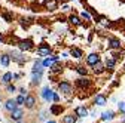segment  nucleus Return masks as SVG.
<instances>
[{
  "instance_id": "obj_1",
  "label": "nucleus",
  "mask_w": 125,
  "mask_h": 123,
  "mask_svg": "<svg viewBox=\"0 0 125 123\" xmlns=\"http://www.w3.org/2000/svg\"><path fill=\"white\" fill-rule=\"evenodd\" d=\"M43 6L48 10H55V9H58V0H45Z\"/></svg>"
},
{
  "instance_id": "obj_2",
  "label": "nucleus",
  "mask_w": 125,
  "mask_h": 123,
  "mask_svg": "<svg viewBox=\"0 0 125 123\" xmlns=\"http://www.w3.org/2000/svg\"><path fill=\"white\" fill-rule=\"evenodd\" d=\"M18 46H20L21 51H31L33 49V42L31 40H21Z\"/></svg>"
},
{
  "instance_id": "obj_3",
  "label": "nucleus",
  "mask_w": 125,
  "mask_h": 123,
  "mask_svg": "<svg viewBox=\"0 0 125 123\" xmlns=\"http://www.w3.org/2000/svg\"><path fill=\"white\" fill-rule=\"evenodd\" d=\"M58 89L62 92V94H70L72 92V85L69 82H61V83H58Z\"/></svg>"
},
{
  "instance_id": "obj_4",
  "label": "nucleus",
  "mask_w": 125,
  "mask_h": 123,
  "mask_svg": "<svg viewBox=\"0 0 125 123\" xmlns=\"http://www.w3.org/2000/svg\"><path fill=\"white\" fill-rule=\"evenodd\" d=\"M42 97H43L45 101H54V92L49 88H45L42 90Z\"/></svg>"
},
{
  "instance_id": "obj_5",
  "label": "nucleus",
  "mask_w": 125,
  "mask_h": 123,
  "mask_svg": "<svg viewBox=\"0 0 125 123\" xmlns=\"http://www.w3.org/2000/svg\"><path fill=\"white\" fill-rule=\"evenodd\" d=\"M37 53H39L40 56L49 55V53H51V48H49V44H42V46H39V49H37Z\"/></svg>"
},
{
  "instance_id": "obj_6",
  "label": "nucleus",
  "mask_w": 125,
  "mask_h": 123,
  "mask_svg": "<svg viewBox=\"0 0 125 123\" xmlns=\"http://www.w3.org/2000/svg\"><path fill=\"white\" fill-rule=\"evenodd\" d=\"M12 59L13 61H17V62H20V64H22V62H25V61H27V58L25 56H22L20 52H12Z\"/></svg>"
},
{
  "instance_id": "obj_7",
  "label": "nucleus",
  "mask_w": 125,
  "mask_h": 123,
  "mask_svg": "<svg viewBox=\"0 0 125 123\" xmlns=\"http://www.w3.org/2000/svg\"><path fill=\"white\" fill-rule=\"evenodd\" d=\"M57 61H58V56H55V55L51 56V58H46V59L43 61V67H49V68H51V67L54 65V62H57Z\"/></svg>"
},
{
  "instance_id": "obj_8",
  "label": "nucleus",
  "mask_w": 125,
  "mask_h": 123,
  "mask_svg": "<svg viewBox=\"0 0 125 123\" xmlns=\"http://www.w3.org/2000/svg\"><path fill=\"white\" fill-rule=\"evenodd\" d=\"M86 61H88V64H89V65H94V64H97L98 61H100V56H98L97 53H91V55H88Z\"/></svg>"
},
{
  "instance_id": "obj_9",
  "label": "nucleus",
  "mask_w": 125,
  "mask_h": 123,
  "mask_svg": "<svg viewBox=\"0 0 125 123\" xmlns=\"http://www.w3.org/2000/svg\"><path fill=\"white\" fill-rule=\"evenodd\" d=\"M109 46H110L112 49H119L122 44H121V42H119L118 39H115V37H110V39H109Z\"/></svg>"
},
{
  "instance_id": "obj_10",
  "label": "nucleus",
  "mask_w": 125,
  "mask_h": 123,
  "mask_svg": "<svg viewBox=\"0 0 125 123\" xmlns=\"http://www.w3.org/2000/svg\"><path fill=\"white\" fill-rule=\"evenodd\" d=\"M17 104H18L17 101H13V99H9V101L6 102V105H5V107H6V110H9V111H13L15 108H17Z\"/></svg>"
},
{
  "instance_id": "obj_11",
  "label": "nucleus",
  "mask_w": 125,
  "mask_h": 123,
  "mask_svg": "<svg viewBox=\"0 0 125 123\" xmlns=\"http://www.w3.org/2000/svg\"><path fill=\"white\" fill-rule=\"evenodd\" d=\"M22 117V110L21 108H15L13 111H12V119L13 120H20Z\"/></svg>"
},
{
  "instance_id": "obj_12",
  "label": "nucleus",
  "mask_w": 125,
  "mask_h": 123,
  "mask_svg": "<svg viewBox=\"0 0 125 123\" xmlns=\"http://www.w3.org/2000/svg\"><path fill=\"white\" fill-rule=\"evenodd\" d=\"M9 61H10V56L9 55H2V56H0V64H2L3 67H8L9 65Z\"/></svg>"
},
{
  "instance_id": "obj_13",
  "label": "nucleus",
  "mask_w": 125,
  "mask_h": 123,
  "mask_svg": "<svg viewBox=\"0 0 125 123\" xmlns=\"http://www.w3.org/2000/svg\"><path fill=\"white\" fill-rule=\"evenodd\" d=\"M115 58H112V56H107V61H106V67L109 68V70H112L113 67H115Z\"/></svg>"
},
{
  "instance_id": "obj_14",
  "label": "nucleus",
  "mask_w": 125,
  "mask_h": 123,
  "mask_svg": "<svg viewBox=\"0 0 125 123\" xmlns=\"http://www.w3.org/2000/svg\"><path fill=\"white\" fill-rule=\"evenodd\" d=\"M69 21L73 24V25H82V22H81V19L76 17V15H70L69 17Z\"/></svg>"
},
{
  "instance_id": "obj_15",
  "label": "nucleus",
  "mask_w": 125,
  "mask_h": 123,
  "mask_svg": "<svg viewBox=\"0 0 125 123\" xmlns=\"http://www.w3.org/2000/svg\"><path fill=\"white\" fill-rule=\"evenodd\" d=\"M76 114L81 116V117H85V116L88 114V111H86L85 107H77V108H76Z\"/></svg>"
},
{
  "instance_id": "obj_16",
  "label": "nucleus",
  "mask_w": 125,
  "mask_h": 123,
  "mask_svg": "<svg viewBox=\"0 0 125 123\" xmlns=\"http://www.w3.org/2000/svg\"><path fill=\"white\" fill-rule=\"evenodd\" d=\"M42 73H43V71L33 73V85H36V83H39V82H40V79H42Z\"/></svg>"
},
{
  "instance_id": "obj_17",
  "label": "nucleus",
  "mask_w": 125,
  "mask_h": 123,
  "mask_svg": "<svg viewBox=\"0 0 125 123\" xmlns=\"http://www.w3.org/2000/svg\"><path fill=\"white\" fill-rule=\"evenodd\" d=\"M42 65H43V62H42V61H36V62H34V67H33V73H37V71H43Z\"/></svg>"
},
{
  "instance_id": "obj_18",
  "label": "nucleus",
  "mask_w": 125,
  "mask_h": 123,
  "mask_svg": "<svg viewBox=\"0 0 125 123\" xmlns=\"http://www.w3.org/2000/svg\"><path fill=\"white\" fill-rule=\"evenodd\" d=\"M70 53H72V56H74V58H81V56H82V51L77 49V48H73V49L70 51Z\"/></svg>"
},
{
  "instance_id": "obj_19",
  "label": "nucleus",
  "mask_w": 125,
  "mask_h": 123,
  "mask_svg": "<svg viewBox=\"0 0 125 123\" xmlns=\"http://www.w3.org/2000/svg\"><path fill=\"white\" fill-rule=\"evenodd\" d=\"M25 105L28 107V108H33L34 107V98L33 97H27L25 98Z\"/></svg>"
},
{
  "instance_id": "obj_20",
  "label": "nucleus",
  "mask_w": 125,
  "mask_h": 123,
  "mask_svg": "<svg viewBox=\"0 0 125 123\" xmlns=\"http://www.w3.org/2000/svg\"><path fill=\"white\" fill-rule=\"evenodd\" d=\"M92 67H94V71H95V73H101V71L104 70V67H103V64L100 62V61H98L97 64H94Z\"/></svg>"
},
{
  "instance_id": "obj_21",
  "label": "nucleus",
  "mask_w": 125,
  "mask_h": 123,
  "mask_svg": "<svg viewBox=\"0 0 125 123\" xmlns=\"http://www.w3.org/2000/svg\"><path fill=\"white\" fill-rule=\"evenodd\" d=\"M95 104H98V105H104V104H106V98H104L103 95H97V97H95Z\"/></svg>"
},
{
  "instance_id": "obj_22",
  "label": "nucleus",
  "mask_w": 125,
  "mask_h": 123,
  "mask_svg": "<svg viewBox=\"0 0 125 123\" xmlns=\"http://www.w3.org/2000/svg\"><path fill=\"white\" fill-rule=\"evenodd\" d=\"M89 85V80H86V79H79L77 80V86L79 88H86Z\"/></svg>"
},
{
  "instance_id": "obj_23",
  "label": "nucleus",
  "mask_w": 125,
  "mask_h": 123,
  "mask_svg": "<svg viewBox=\"0 0 125 123\" xmlns=\"http://www.w3.org/2000/svg\"><path fill=\"white\" fill-rule=\"evenodd\" d=\"M62 122H64V123H76V117L73 114H70V116H66Z\"/></svg>"
},
{
  "instance_id": "obj_24",
  "label": "nucleus",
  "mask_w": 125,
  "mask_h": 123,
  "mask_svg": "<svg viewBox=\"0 0 125 123\" xmlns=\"http://www.w3.org/2000/svg\"><path fill=\"white\" fill-rule=\"evenodd\" d=\"M101 119L103 120H110V119H113V111H106V113H103Z\"/></svg>"
},
{
  "instance_id": "obj_25",
  "label": "nucleus",
  "mask_w": 125,
  "mask_h": 123,
  "mask_svg": "<svg viewBox=\"0 0 125 123\" xmlns=\"http://www.w3.org/2000/svg\"><path fill=\"white\" fill-rule=\"evenodd\" d=\"M100 25H103V27H109V25H110V21H109L107 18H100Z\"/></svg>"
},
{
  "instance_id": "obj_26",
  "label": "nucleus",
  "mask_w": 125,
  "mask_h": 123,
  "mask_svg": "<svg viewBox=\"0 0 125 123\" xmlns=\"http://www.w3.org/2000/svg\"><path fill=\"white\" fill-rule=\"evenodd\" d=\"M61 110H62V108H61L60 105H52V107H51V111H52L54 114H58V113H61Z\"/></svg>"
},
{
  "instance_id": "obj_27",
  "label": "nucleus",
  "mask_w": 125,
  "mask_h": 123,
  "mask_svg": "<svg viewBox=\"0 0 125 123\" xmlns=\"http://www.w3.org/2000/svg\"><path fill=\"white\" fill-rule=\"evenodd\" d=\"M10 79H12V74H10V73H6L3 77H2L3 83H9V82H10Z\"/></svg>"
},
{
  "instance_id": "obj_28",
  "label": "nucleus",
  "mask_w": 125,
  "mask_h": 123,
  "mask_svg": "<svg viewBox=\"0 0 125 123\" xmlns=\"http://www.w3.org/2000/svg\"><path fill=\"white\" fill-rule=\"evenodd\" d=\"M81 18H82V19H86V21H89V19H91V15H89L86 10H83V12L81 13Z\"/></svg>"
},
{
  "instance_id": "obj_29",
  "label": "nucleus",
  "mask_w": 125,
  "mask_h": 123,
  "mask_svg": "<svg viewBox=\"0 0 125 123\" xmlns=\"http://www.w3.org/2000/svg\"><path fill=\"white\" fill-rule=\"evenodd\" d=\"M2 17H3L6 21H12V15H10V13H6V12H3V13H2Z\"/></svg>"
},
{
  "instance_id": "obj_30",
  "label": "nucleus",
  "mask_w": 125,
  "mask_h": 123,
  "mask_svg": "<svg viewBox=\"0 0 125 123\" xmlns=\"http://www.w3.org/2000/svg\"><path fill=\"white\" fill-rule=\"evenodd\" d=\"M17 102H18V104H24V102H25V97H24V95L21 94V95H20V97L17 98Z\"/></svg>"
},
{
  "instance_id": "obj_31",
  "label": "nucleus",
  "mask_w": 125,
  "mask_h": 123,
  "mask_svg": "<svg viewBox=\"0 0 125 123\" xmlns=\"http://www.w3.org/2000/svg\"><path fill=\"white\" fill-rule=\"evenodd\" d=\"M76 71L79 73V74H82V76H83V74H86V68H83V67H77V68H76Z\"/></svg>"
},
{
  "instance_id": "obj_32",
  "label": "nucleus",
  "mask_w": 125,
  "mask_h": 123,
  "mask_svg": "<svg viewBox=\"0 0 125 123\" xmlns=\"http://www.w3.org/2000/svg\"><path fill=\"white\" fill-rule=\"evenodd\" d=\"M119 110H121L122 113H125V102H121V104H119Z\"/></svg>"
},
{
  "instance_id": "obj_33",
  "label": "nucleus",
  "mask_w": 125,
  "mask_h": 123,
  "mask_svg": "<svg viewBox=\"0 0 125 123\" xmlns=\"http://www.w3.org/2000/svg\"><path fill=\"white\" fill-rule=\"evenodd\" d=\"M8 90H9V92H15V88H13V86H8Z\"/></svg>"
},
{
  "instance_id": "obj_34",
  "label": "nucleus",
  "mask_w": 125,
  "mask_h": 123,
  "mask_svg": "<svg viewBox=\"0 0 125 123\" xmlns=\"http://www.w3.org/2000/svg\"><path fill=\"white\" fill-rule=\"evenodd\" d=\"M69 9H70V8H69L67 5H64V6H62V8H61V10H69Z\"/></svg>"
},
{
  "instance_id": "obj_35",
  "label": "nucleus",
  "mask_w": 125,
  "mask_h": 123,
  "mask_svg": "<svg viewBox=\"0 0 125 123\" xmlns=\"http://www.w3.org/2000/svg\"><path fill=\"white\" fill-rule=\"evenodd\" d=\"M58 99H60V98H58V95H57V94H54V101H55V102H58Z\"/></svg>"
},
{
  "instance_id": "obj_36",
  "label": "nucleus",
  "mask_w": 125,
  "mask_h": 123,
  "mask_svg": "<svg viewBox=\"0 0 125 123\" xmlns=\"http://www.w3.org/2000/svg\"><path fill=\"white\" fill-rule=\"evenodd\" d=\"M2 40H3V37H2V34H0V43H2Z\"/></svg>"
},
{
  "instance_id": "obj_37",
  "label": "nucleus",
  "mask_w": 125,
  "mask_h": 123,
  "mask_svg": "<svg viewBox=\"0 0 125 123\" xmlns=\"http://www.w3.org/2000/svg\"><path fill=\"white\" fill-rule=\"evenodd\" d=\"M48 123H55V122H54V120H51V122H48Z\"/></svg>"
},
{
  "instance_id": "obj_38",
  "label": "nucleus",
  "mask_w": 125,
  "mask_h": 123,
  "mask_svg": "<svg viewBox=\"0 0 125 123\" xmlns=\"http://www.w3.org/2000/svg\"><path fill=\"white\" fill-rule=\"evenodd\" d=\"M122 123H125V120H124V122H122Z\"/></svg>"
}]
</instances>
